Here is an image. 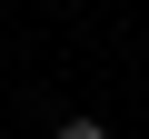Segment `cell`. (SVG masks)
Instances as JSON below:
<instances>
[{
    "mask_svg": "<svg viewBox=\"0 0 149 139\" xmlns=\"http://www.w3.org/2000/svg\"><path fill=\"white\" fill-rule=\"evenodd\" d=\"M50 139H109V119H90V109H80V119H60Z\"/></svg>",
    "mask_w": 149,
    "mask_h": 139,
    "instance_id": "cell-1",
    "label": "cell"
}]
</instances>
